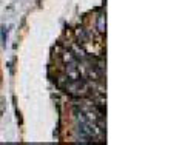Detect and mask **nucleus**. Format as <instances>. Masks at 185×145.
<instances>
[{"instance_id":"f257e3e1","label":"nucleus","mask_w":185,"mask_h":145,"mask_svg":"<svg viewBox=\"0 0 185 145\" xmlns=\"http://www.w3.org/2000/svg\"><path fill=\"white\" fill-rule=\"evenodd\" d=\"M74 36H76V40H77V43L80 45H86V43H90L91 42V34H90V31L86 29V28H77L74 31Z\"/></svg>"},{"instance_id":"f03ea898","label":"nucleus","mask_w":185,"mask_h":145,"mask_svg":"<svg viewBox=\"0 0 185 145\" xmlns=\"http://www.w3.org/2000/svg\"><path fill=\"white\" fill-rule=\"evenodd\" d=\"M96 29H97V33L102 34V36L107 33V14L100 13L96 17Z\"/></svg>"},{"instance_id":"20e7f679","label":"nucleus","mask_w":185,"mask_h":145,"mask_svg":"<svg viewBox=\"0 0 185 145\" xmlns=\"http://www.w3.org/2000/svg\"><path fill=\"white\" fill-rule=\"evenodd\" d=\"M6 37H8V29L5 25H2V45L3 46L6 45Z\"/></svg>"},{"instance_id":"7ed1b4c3","label":"nucleus","mask_w":185,"mask_h":145,"mask_svg":"<svg viewBox=\"0 0 185 145\" xmlns=\"http://www.w3.org/2000/svg\"><path fill=\"white\" fill-rule=\"evenodd\" d=\"M59 56H60V60L63 62V65H65V63L77 62V59L74 57V54L71 53V50H69V48H68V50H63V51H62V54H59Z\"/></svg>"}]
</instances>
